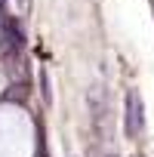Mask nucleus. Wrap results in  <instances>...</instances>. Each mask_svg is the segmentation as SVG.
<instances>
[{"mask_svg": "<svg viewBox=\"0 0 154 157\" xmlns=\"http://www.w3.org/2000/svg\"><path fill=\"white\" fill-rule=\"evenodd\" d=\"M142 129H145V105H142V96L129 90L126 93V136L136 139L142 136Z\"/></svg>", "mask_w": 154, "mask_h": 157, "instance_id": "1", "label": "nucleus"}, {"mask_svg": "<svg viewBox=\"0 0 154 157\" xmlns=\"http://www.w3.org/2000/svg\"><path fill=\"white\" fill-rule=\"evenodd\" d=\"M40 93H43V102L49 105V102H52V90H49V74H46V68H40Z\"/></svg>", "mask_w": 154, "mask_h": 157, "instance_id": "2", "label": "nucleus"}, {"mask_svg": "<svg viewBox=\"0 0 154 157\" xmlns=\"http://www.w3.org/2000/svg\"><path fill=\"white\" fill-rule=\"evenodd\" d=\"M28 10H31V0H19V6H16V13H19V16H25Z\"/></svg>", "mask_w": 154, "mask_h": 157, "instance_id": "3", "label": "nucleus"}]
</instances>
